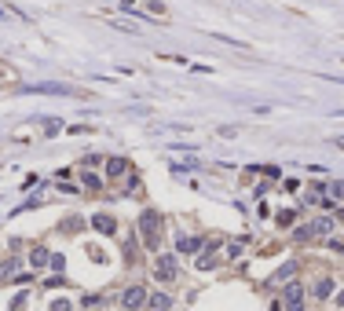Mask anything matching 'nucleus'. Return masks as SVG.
<instances>
[{"mask_svg":"<svg viewBox=\"0 0 344 311\" xmlns=\"http://www.w3.org/2000/svg\"><path fill=\"white\" fill-rule=\"evenodd\" d=\"M139 235H143V245L147 249H158L161 245V216L154 212V209H147L143 216H139Z\"/></svg>","mask_w":344,"mask_h":311,"instance_id":"obj_1","label":"nucleus"},{"mask_svg":"<svg viewBox=\"0 0 344 311\" xmlns=\"http://www.w3.org/2000/svg\"><path fill=\"white\" fill-rule=\"evenodd\" d=\"M176 271H180V263H176V256H172V253H161L158 263H154V275H158L161 282H172V278H176Z\"/></svg>","mask_w":344,"mask_h":311,"instance_id":"obj_2","label":"nucleus"},{"mask_svg":"<svg viewBox=\"0 0 344 311\" xmlns=\"http://www.w3.org/2000/svg\"><path fill=\"white\" fill-rule=\"evenodd\" d=\"M121 304L128 307V311H139V307L147 304V289L143 286H128V289L121 293Z\"/></svg>","mask_w":344,"mask_h":311,"instance_id":"obj_3","label":"nucleus"},{"mask_svg":"<svg viewBox=\"0 0 344 311\" xmlns=\"http://www.w3.org/2000/svg\"><path fill=\"white\" fill-rule=\"evenodd\" d=\"M286 307H289V311H300V307H304V289L296 286V282L286 286Z\"/></svg>","mask_w":344,"mask_h":311,"instance_id":"obj_4","label":"nucleus"},{"mask_svg":"<svg viewBox=\"0 0 344 311\" xmlns=\"http://www.w3.org/2000/svg\"><path fill=\"white\" fill-rule=\"evenodd\" d=\"M92 227H96L99 235H114V231H117L114 216H106V212H96V216H92Z\"/></svg>","mask_w":344,"mask_h":311,"instance_id":"obj_5","label":"nucleus"},{"mask_svg":"<svg viewBox=\"0 0 344 311\" xmlns=\"http://www.w3.org/2000/svg\"><path fill=\"white\" fill-rule=\"evenodd\" d=\"M124 172H128V161H124V158H110V161H106V176H110V180H117Z\"/></svg>","mask_w":344,"mask_h":311,"instance_id":"obj_6","label":"nucleus"},{"mask_svg":"<svg viewBox=\"0 0 344 311\" xmlns=\"http://www.w3.org/2000/svg\"><path fill=\"white\" fill-rule=\"evenodd\" d=\"M147 304H150L154 311H168V307H172V297H168V293H154V297H147Z\"/></svg>","mask_w":344,"mask_h":311,"instance_id":"obj_7","label":"nucleus"},{"mask_svg":"<svg viewBox=\"0 0 344 311\" xmlns=\"http://www.w3.org/2000/svg\"><path fill=\"white\" fill-rule=\"evenodd\" d=\"M29 263H33V268H44V263H52V253L44 245H37L33 253H29Z\"/></svg>","mask_w":344,"mask_h":311,"instance_id":"obj_8","label":"nucleus"},{"mask_svg":"<svg viewBox=\"0 0 344 311\" xmlns=\"http://www.w3.org/2000/svg\"><path fill=\"white\" fill-rule=\"evenodd\" d=\"M311 293H315L319 300H326V297L333 293V282H330V278H319V282H315V289H311Z\"/></svg>","mask_w":344,"mask_h":311,"instance_id":"obj_9","label":"nucleus"},{"mask_svg":"<svg viewBox=\"0 0 344 311\" xmlns=\"http://www.w3.org/2000/svg\"><path fill=\"white\" fill-rule=\"evenodd\" d=\"M15 271H19V260H15V256H11V260H4V263H0V282H8Z\"/></svg>","mask_w":344,"mask_h":311,"instance_id":"obj_10","label":"nucleus"},{"mask_svg":"<svg viewBox=\"0 0 344 311\" xmlns=\"http://www.w3.org/2000/svg\"><path fill=\"white\" fill-rule=\"evenodd\" d=\"M293 271H296V263H282V268L271 275V282H286V278H293Z\"/></svg>","mask_w":344,"mask_h":311,"instance_id":"obj_11","label":"nucleus"},{"mask_svg":"<svg viewBox=\"0 0 344 311\" xmlns=\"http://www.w3.org/2000/svg\"><path fill=\"white\" fill-rule=\"evenodd\" d=\"M311 227H315V235H330V231H333V220H330V216H319Z\"/></svg>","mask_w":344,"mask_h":311,"instance_id":"obj_12","label":"nucleus"},{"mask_svg":"<svg viewBox=\"0 0 344 311\" xmlns=\"http://www.w3.org/2000/svg\"><path fill=\"white\" fill-rule=\"evenodd\" d=\"M201 249V238H180V253H198Z\"/></svg>","mask_w":344,"mask_h":311,"instance_id":"obj_13","label":"nucleus"},{"mask_svg":"<svg viewBox=\"0 0 344 311\" xmlns=\"http://www.w3.org/2000/svg\"><path fill=\"white\" fill-rule=\"evenodd\" d=\"M330 201H344V180H333L330 183Z\"/></svg>","mask_w":344,"mask_h":311,"instance_id":"obj_14","label":"nucleus"},{"mask_svg":"<svg viewBox=\"0 0 344 311\" xmlns=\"http://www.w3.org/2000/svg\"><path fill=\"white\" fill-rule=\"evenodd\" d=\"M81 183H84V187H88V191H99V187H103V183H99V176H96V172H84V176H81Z\"/></svg>","mask_w":344,"mask_h":311,"instance_id":"obj_15","label":"nucleus"},{"mask_svg":"<svg viewBox=\"0 0 344 311\" xmlns=\"http://www.w3.org/2000/svg\"><path fill=\"white\" fill-rule=\"evenodd\" d=\"M311 235H315V227H296V231H293V238H296V242H308Z\"/></svg>","mask_w":344,"mask_h":311,"instance_id":"obj_16","label":"nucleus"},{"mask_svg":"<svg viewBox=\"0 0 344 311\" xmlns=\"http://www.w3.org/2000/svg\"><path fill=\"white\" fill-rule=\"evenodd\" d=\"M147 11H150V15H165V4H161V0H150Z\"/></svg>","mask_w":344,"mask_h":311,"instance_id":"obj_17","label":"nucleus"},{"mask_svg":"<svg viewBox=\"0 0 344 311\" xmlns=\"http://www.w3.org/2000/svg\"><path fill=\"white\" fill-rule=\"evenodd\" d=\"M52 311H70V304H66V300H55V304H52Z\"/></svg>","mask_w":344,"mask_h":311,"instance_id":"obj_18","label":"nucleus"},{"mask_svg":"<svg viewBox=\"0 0 344 311\" xmlns=\"http://www.w3.org/2000/svg\"><path fill=\"white\" fill-rule=\"evenodd\" d=\"M333 143H337V147H340V150H344V136H337V139H333Z\"/></svg>","mask_w":344,"mask_h":311,"instance_id":"obj_19","label":"nucleus"},{"mask_svg":"<svg viewBox=\"0 0 344 311\" xmlns=\"http://www.w3.org/2000/svg\"><path fill=\"white\" fill-rule=\"evenodd\" d=\"M337 304H340V307H344V293H337Z\"/></svg>","mask_w":344,"mask_h":311,"instance_id":"obj_20","label":"nucleus"}]
</instances>
